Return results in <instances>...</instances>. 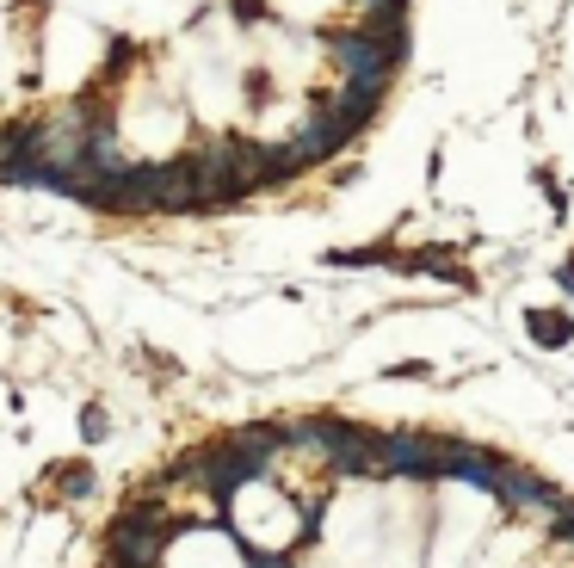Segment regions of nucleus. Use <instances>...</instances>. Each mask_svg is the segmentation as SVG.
Wrapping results in <instances>:
<instances>
[{"mask_svg":"<svg viewBox=\"0 0 574 568\" xmlns=\"http://www.w3.org/2000/svg\"><path fill=\"white\" fill-rule=\"evenodd\" d=\"M62 494H68V501H87V494H93V476H87V464H75V476H62Z\"/></svg>","mask_w":574,"mask_h":568,"instance_id":"6","label":"nucleus"},{"mask_svg":"<svg viewBox=\"0 0 574 568\" xmlns=\"http://www.w3.org/2000/svg\"><path fill=\"white\" fill-rule=\"evenodd\" d=\"M266 568H278V562H266Z\"/></svg>","mask_w":574,"mask_h":568,"instance_id":"9","label":"nucleus"},{"mask_svg":"<svg viewBox=\"0 0 574 568\" xmlns=\"http://www.w3.org/2000/svg\"><path fill=\"white\" fill-rule=\"evenodd\" d=\"M544 513H550V519H544L550 538H556V544H574V494H556V507H544Z\"/></svg>","mask_w":574,"mask_h":568,"instance_id":"4","label":"nucleus"},{"mask_svg":"<svg viewBox=\"0 0 574 568\" xmlns=\"http://www.w3.org/2000/svg\"><path fill=\"white\" fill-rule=\"evenodd\" d=\"M235 13H241V19H260L266 7H260V0H235Z\"/></svg>","mask_w":574,"mask_h":568,"instance_id":"7","label":"nucleus"},{"mask_svg":"<svg viewBox=\"0 0 574 568\" xmlns=\"http://www.w3.org/2000/svg\"><path fill=\"white\" fill-rule=\"evenodd\" d=\"M81 439H87V445H105V439H112V414H105L99 402L81 414Z\"/></svg>","mask_w":574,"mask_h":568,"instance_id":"5","label":"nucleus"},{"mask_svg":"<svg viewBox=\"0 0 574 568\" xmlns=\"http://www.w3.org/2000/svg\"><path fill=\"white\" fill-rule=\"evenodd\" d=\"M556 482H544L537 470H519V464H507L500 470V482H494V501L500 507H513V513H525V507H556Z\"/></svg>","mask_w":574,"mask_h":568,"instance_id":"2","label":"nucleus"},{"mask_svg":"<svg viewBox=\"0 0 574 568\" xmlns=\"http://www.w3.org/2000/svg\"><path fill=\"white\" fill-rule=\"evenodd\" d=\"M167 550V538L142 525H112V538H105V568H155Z\"/></svg>","mask_w":574,"mask_h":568,"instance_id":"1","label":"nucleus"},{"mask_svg":"<svg viewBox=\"0 0 574 568\" xmlns=\"http://www.w3.org/2000/svg\"><path fill=\"white\" fill-rule=\"evenodd\" d=\"M531 340L556 352V346H568V340H574V322H568L562 309H537V315H531Z\"/></svg>","mask_w":574,"mask_h":568,"instance_id":"3","label":"nucleus"},{"mask_svg":"<svg viewBox=\"0 0 574 568\" xmlns=\"http://www.w3.org/2000/svg\"><path fill=\"white\" fill-rule=\"evenodd\" d=\"M556 278H562V284H568V291H574V260H568V266H562V272H556Z\"/></svg>","mask_w":574,"mask_h":568,"instance_id":"8","label":"nucleus"}]
</instances>
